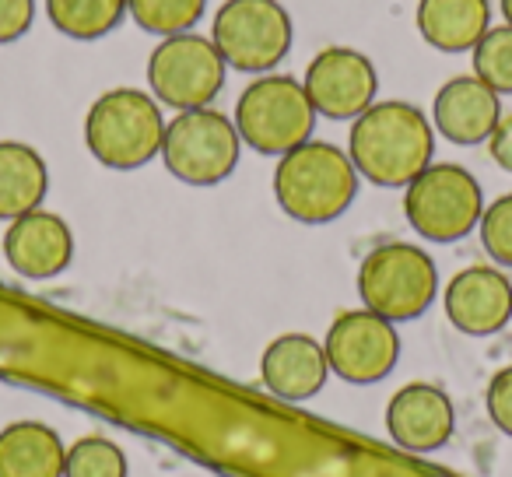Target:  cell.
I'll return each instance as SVG.
<instances>
[{
  "instance_id": "cell-1",
  "label": "cell",
  "mask_w": 512,
  "mask_h": 477,
  "mask_svg": "<svg viewBox=\"0 0 512 477\" xmlns=\"http://www.w3.org/2000/svg\"><path fill=\"white\" fill-rule=\"evenodd\" d=\"M0 376L102 414L221 477H463L36 299L18 302L0 327Z\"/></svg>"
},
{
  "instance_id": "cell-2",
  "label": "cell",
  "mask_w": 512,
  "mask_h": 477,
  "mask_svg": "<svg viewBox=\"0 0 512 477\" xmlns=\"http://www.w3.org/2000/svg\"><path fill=\"white\" fill-rule=\"evenodd\" d=\"M435 130L428 116L411 102H372L351 120L348 158L369 183L397 190L432 165Z\"/></svg>"
},
{
  "instance_id": "cell-3",
  "label": "cell",
  "mask_w": 512,
  "mask_h": 477,
  "mask_svg": "<svg viewBox=\"0 0 512 477\" xmlns=\"http://www.w3.org/2000/svg\"><path fill=\"white\" fill-rule=\"evenodd\" d=\"M358 197V169L348 151L330 141H306L278 158L274 200L288 218L302 225L337 221Z\"/></svg>"
},
{
  "instance_id": "cell-4",
  "label": "cell",
  "mask_w": 512,
  "mask_h": 477,
  "mask_svg": "<svg viewBox=\"0 0 512 477\" xmlns=\"http://www.w3.org/2000/svg\"><path fill=\"white\" fill-rule=\"evenodd\" d=\"M165 116L155 95L141 88H109L88 106L85 144L106 169L130 172L162 155Z\"/></svg>"
},
{
  "instance_id": "cell-5",
  "label": "cell",
  "mask_w": 512,
  "mask_h": 477,
  "mask_svg": "<svg viewBox=\"0 0 512 477\" xmlns=\"http://www.w3.org/2000/svg\"><path fill=\"white\" fill-rule=\"evenodd\" d=\"M232 123L242 144H249L260 155L281 158L299 144L313 141L316 109L299 78L271 71L242 88Z\"/></svg>"
},
{
  "instance_id": "cell-6",
  "label": "cell",
  "mask_w": 512,
  "mask_h": 477,
  "mask_svg": "<svg viewBox=\"0 0 512 477\" xmlns=\"http://www.w3.org/2000/svg\"><path fill=\"white\" fill-rule=\"evenodd\" d=\"M404 214L428 243H460L481 225V183L463 165L435 162L404 186Z\"/></svg>"
},
{
  "instance_id": "cell-7",
  "label": "cell",
  "mask_w": 512,
  "mask_h": 477,
  "mask_svg": "<svg viewBox=\"0 0 512 477\" xmlns=\"http://www.w3.org/2000/svg\"><path fill=\"white\" fill-rule=\"evenodd\" d=\"M435 292H439V271L421 246L383 243L358 267V295L365 309L390 323L418 320L435 302Z\"/></svg>"
},
{
  "instance_id": "cell-8",
  "label": "cell",
  "mask_w": 512,
  "mask_h": 477,
  "mask_svg": "<svg viewBox=\"0 0 512 477\" xmlns=\"http://www.w3.org/2000/svg\"><path fill=\"white\" fill-rule=\"evenodd\" d=\"M292 15L278 0H225L214 15L211 43L242 74H271L292 50Z\"/></svg>"
},
{
  "instance_id": "cell-9",
  "label": "cell",
  "mask_w": 512,
  "mask_h": 477,
  "mask_svg": "<svg viewBox=\"0 0 512 477\" xmlns=\"http://www.w3.org/2000/svg\"><path fill=\"white\" fill-rule=\"evenodd\" d=\"M242 137L225 113L204 106L176 113L165 123L162 162L176 179L190 186H218L239 165Z\"/></svg>"
},
{
  "instance_id": "cell-10",
  "label": "cell",
  "mask_w": 512,
  "mask_h": 477,
  "mask_svg": "<svg viewBox=\"0 0 512 477\" xmlns=\"http://www.w3.org/2000/svg\"><path fill=\"white\" fill-rule=\"evenodd\" d=\"M228 64L221 60L218 46L200 32L158 39L148 57V88L158 106H172L176 113L204 109L225 88Z\"/></svg>"
},
{
  "instance_id": "cell-11",
  "label": "cell",
  "mask_w": 512,
  "mask_h": 477,
  "mask_svg": "<svg viewBox=\"0 0 512 477\" xmlns=\"http://www.w3.org/2000/svg\"><path fill=\"white\" fill-rule=\"evenodd\" d=\"M327 351L330 372L351 386H372L386 379L397 369L400 358V334L397 323L383 320L372 309H348L341 313L327 330Z\"/></svg>"
},
{
  "instance_id": "cell-12",
  "label": "cell",
  "mask_w": 512,
  "mask_h": 477,
  "mask_svg": "<svg viewBox=\"0 0 512 477\" xmlns=\"http://www.w3.org/2000/svg\"><path fill=\"white\" fill-rule=\"evenodd\" d=\"M316 116L327 120H355L376 102L379 74L362 50L351 46H327L313 57L302 78Z\"/></svg>"
},
{
  "instance_id": "cell-13",
  "label": "cell",
  "mask_w": 512,
  "mask_h": 477,
  "mask_svg": "<svg viewBox=\"0 0 512 477\" xmlns=\"http://www.w3.org/2000/svg\"><path fill=\"white\" fill-rule=\"evenodd\" d=\"M4 260L18 278L50 281L64 274L74 260V235L60 214L36 211L22 214L4 232Z\"/></svg>"
},
{
  "instance_id": "cell-14",
  "label": "cell",
  "mask_w": 512,
  "mask_h": 477,
  "mask_svg": "<svg viewBox=\"0 0 512 477\" xmlns=\"http://www.w3.org/2000/svg\"><path fill=\"white\" fill-rule=\"evenodd\" d=\"M386 432L393 446L414 456L442 449L456 432L453 400L432 383H407L386 404Z\"/></svg>"
},
{
  "instance_id": "cell-15",
  "label": "cell",
  "mask_w": 512,
  "mask_h": 477,
  "mask_svg": "<svg viewBox=\"0 0 512 477\" xmlns=\"http://www.w3.org/2000/svg\"><path fill=\"white\" fill-rule=\"evenodd\" d=\"M442 306L460 334L491 337L512 320V281L498 267H463L446 285Z\"/></svg>"
},
{
  "instance_id": "cell-16",
  "label": "cell",
  "mask_w": 512,
  "mask_h": 477,
  "mask_svg": "<svg viewBox=\"0 0 512 477\" xmlns=\"http://www.w3.org/2000/svg\"><path fill=\"white\" fill-rule=\"evenodd\" d=\"M432 120L446 141L463 144V148L488 144L491 130L502 120V95L491 92L474 74H460L439 88L432 102Z\"/></svg>"
},
{
  "instance_id": "cell-17",
  "label": "cell",
  "mask_w": 512,
  "mask_h": 477,
  "mask_svg": "<svg viewBox=\"0 0 512 477\" xmlns=\"http://www.w3.org/2000/svg\"><path fill=\"white\" fill-rule=\"evenodd\" d=\"M327 376H330L327 351L309 334L274 337L267 344L264 358H260V383L274 397L288 400V404H302V400L316 397L327 386Z\"/></svg>"
},
{
  "instance_id": "cell-18",
  "label": "cell",
  "mask_w": 512,
  "mask_h": 477,
  "mask_svg": "<svg viewBox=\"0 0 512 477\" xmlns=\"http://www.w3.org/2000/svg\"><path fill=\"white\" fill-rule=\"evenodd\" d=\"M418 32L442 53H470L491 29L488 0H418Z\"/></svg>"
},
{
  "instance_id": "cell-19",
  "label": "cell",
  "mask_w": 512,
  "mask_h": 477,
  "mask_svg": "<svg viewBox=\"0 0 512 477\" xmlns=\"http://www.w3.org/2000/svg\"><path fill=\"white\" fill-rule=\"evenodd\" d=\"M67 446L43 421H15L0 432V477H64Z\"/></svg>"
},
{
  "instance_id": "cell-20",
  "label": "cell",
  "mask_w": 512,
  "mask_h": 477,
  "mask_svg": "<svg viewBox=\"0 0 512 477\" xmlns=\"http://www.w3.org/2000/svg\"><path fill=\"white\" fill-rule=\"evenodd\" d=\"M50 169L32 144L0 141V221H15L43 207Z\"/></svg>"
},
{
  "instance_id": "cell-21",
  "label": "cell",
  "mask_w": 512,
  "mask_h": 477,
  "mask_svg": "<svg viewBox=\"0 0 512 477\" xmlns=\"http://www.w3.org/2000/svg\"><path fill=\"white\" fill-rule=\"evenodd\" d=\"M46 15L67 39L92 43L120 29L127 18V0H46Z\"/></svg>"
},
{
  "instance_id": "cell-22",
  "label": "cell",
  "mask_w": 512,
  "mask_h": 477,
  "mask_svg": "<svg viewBox=\"0 0 512 477\" xmlns=\"http://www.w3.org/2000/svg\"><path fill=\"white\" fill-rule=\"evenodd\" d=\"M204 11L207 0H127V15L158 39L193 32Z\"/></svg>"
},
{
  "instance_id": "cell-23",
  "label": "cell",
  "mask_w": 512,
  "mask_h": 477,
  "mask_svg": "<svg viewBox=\"0 0 512 477\" xmlns=\"http://www.w3.org/2000/svg\"><path fill=\"white\" fill-rule=\"evenodd\" d=\"M474 78H481L491 92L512 95V25H495L470 50Z\"/></svg>"
},
{
  "instance_id": "cell-24",
  "label": "cell",
  "mask_w": 512,
  "mask_h": 477,
  "mask_svg": "<svg viewBox=\"0 0 512 477\" xmlns=\"http://www.w3.org/2000/svg\"><path fill=\"white\" fill-rule=\"evenodd\" d=\"M64 477H127V453L116 442L88 435L67 449Z\"/></svg>"
},
{
  "instance_id": "cell-25",
  "label": "cell",
  "mask_w": 512,
  "mask_h": 477,
  "mask_svg": "<svg viewBox=\"0 0 512 477\" xmlns=\"http://www.w3.org/2000/svg\"><path fill=\"white\" fill-rule=\"evenodd\" d=\"M481 246L498 267H512V193L491 200L481 214Z\"/></svg>"
},
{
  "instance_id": "cell-26",
  "label": "cell",
  "mask_w": 512,
  "mask_h": 477,
  "mask_svg": "<svg viewBox=\"0 0 512 477\" xmlns=\"http://www.w3.org/2000/svg\"><path fill=\"white\" fill-rule=\"evenodd\" d=\"M484 404H488V414L498 432L512 435V365H505V369H498L495 376H491Z\"/></svg>"
},
{
  "instance_id": "cell-27",
  "label": "cell",
  "mask_w": 512,
  "mask_h": 477,
  "mask_svg": "<svg viewBox=\"0 0 512 477\" xmlns=\"http://www.w3.org/2000/svg\"><path fill=\"white\" fill-rule=\"evenodd\" d=\"M36 22V0H0V46L18 43Z\"/></svg>"
},
{
  "instance_id": "cell-28",
  "label": "cell",
  "mask_w": 512,
  "mask_h": 477,
  "mask_svg": "<svg viewBox=\"0 0 512 477\" xmlns=\"http://www.w3.org/2000/svg\"><path fill=\"white\" fill-rule=\"evenodd\" d=\"M488 151H491V162H495L498 169L512 172V113H502L498 127L491 130Z\"/></svg>"
},
{
  "instance_id": "cell-29",
  "label": "cell",
  "mask_w": 512,
  "mask_h": 477,
  "mask_svg": "<svg viewBox=\"0 0 512 477\" xmlns=\"http://www.w3.org/2000/svg\"><path fill=\"white\" fill-rule=\"evenodd\" d=\"M498 8H502L505 25H512V0H498Z\"/></svg>"
}]
</instances>
